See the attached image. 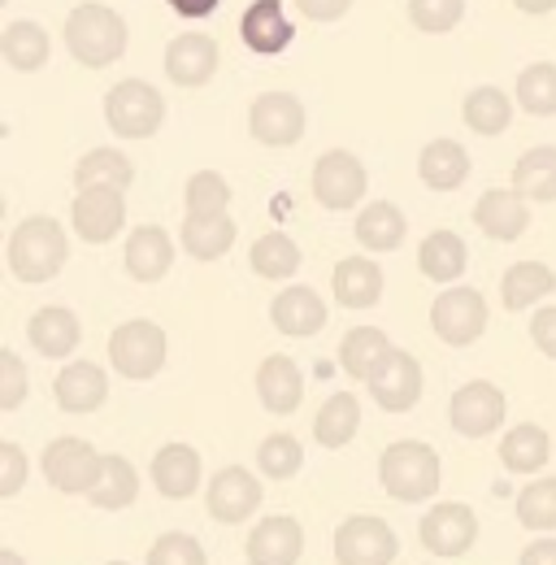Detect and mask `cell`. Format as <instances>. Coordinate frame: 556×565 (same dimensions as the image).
<instances>
[{
  "instance_id": "35",
  "label": "cell",
  "mask_w": 556,
  "mask_h": 565,
  "mask_svg": "<svg viewBox=\"0 0 556 565\" xmlns=\"http://www.w3.org/2000/svg\"><path fill=\"white\" fill-rule=\"evenodd\" d=\"M461 118H466V127L474 131V136H504L509 131V122H513V100L500 92V87H474L470 96H466V105H461Z\"/></svg>"
},
{
  "instance_id": "22",
  "label": "cell",
  "mask_w": 556,
  "mask_h": 565,
  "mask_svg": "<svg viewBox=\"0 0 556 565\" xmlns=\"http://www.w3.org/2000/svg\"><path fill=\"white\" fill-rule=\"evenodd\" d=\"M26 340L35 344V353L40 356L62 361V356H70L74 349H78L83 327H78L74 309H66V305H44V309L31 313V322H26Z\"/></svg>"
},
{
  "instance_id": "10",
  "label": "cell",
  "mask_w": 556,
  "mask_h": 565,
  "mask_svg": "<svg viewBox=\"0 0 556 565\" xmlns=\"http://www.w3.org/2000/svg\"><path fill=\"white\" fill-rule=\"evenodd\" d=\"M370 396L378 409L387 414H409L417 401H421V365L414 353L405 349H392V353L378 361V370L365 379Z\"/></svg>"
},
{
  "instance_id": "20",
  "label": "cell",
  "mask_w": 556,
  "mask_h": 565,
  "mask_svg": "<svg viewBox=\"0 0 556 565\" xmlns=\"http://www.w3.org/2000/svg\"><path fill=\"white\" fill-rule=\"evenodd\" d=\"M270 322H275V331H282V335L304 340V335H318L327 327V305H322V296L313 287L296 282V287H287V291L275 296Z\"/></svg>"
},
{
  "instance_id": "14",
  "label": "cell",
  "mask_w": 556,
  "mask_h": 565,
  "mask_svg": "<svg viewBox=\"0 0 556 565\" xmlns=\"http://www.w3.org/2000/svg\"><path fill=\"white\" fill-rule=\"evenodd\" d=\"M448 423L466 439H483V435H491L495 426L504 423V392L495 383H487V379L466 383L448 401Z\"/></svg>"
},
{
  "instance_id": "39",
  "label": "cell",
  "mask_w": 556,
  "mask_h": 565,
  "mask_svg": "<svg viewBox=\"0 0 556 565\" xmlns=\"http://www.w3.org/2000/svg\"><path fill=\"white\" fill-rule=\"evenodd\" d=\"M139 495V475L136 466L127 461V457H118V452H109L105 457V470H100V483L92 488V504L96 509H127V504H136Z\"/></svg>"
},
{
  "instance_id": "1",
  "label": "cell",
  "mask_w": 556,
  "mask_h": 565,
  "mask_svg": "<svg viewBox=\"0 0 556 565\" xmlns=\"http://www.w3.org/2000/svg\"><path fill=\"white\" fill-rule=\"evenodd\" d=\"M70 257L66 226L49 213H35L13 226L9 235V270L18 282H49L62 275Z\"/></svg>"
},
{
  "instance_id": "16",
  "label": "cell",
  "mask_w": 556,
  "mask_h": 565,
  "mask_svg": "<svg viewBox=\"0 0 556 565\" xmlns=\"http://www.w3.org/2000/svg\"><path fill=\"white\" fill-rule=\"evenodd\" d=\"M474 226L495 244H513L531 226V201L513 188H491L474 201Z\"/></svg>"
},
{
  "instance_id": "53",
  "label": "cell",
  "mask_w": 556,
  "mask_h": 565,
  "mask_svg": "<svg viewBox=\"0 0 556 565\" xmlns=\"http://www.w3.org/2000/svg\"><path fill=\"white\" fill-rule=\"evenodd\" d=\"M522 13H531V18H539V13H553L556 0H513Z\"/></svg>"
},
{
  "instance_id": "3",
  "label": "cell",
  "mask_w": 556,
  "mask_h": 565,
  "mask_svg": "<svg viewBox=\"0 0 556 565\" xmlns=\"http://www.w3.org/2000/svg\"><path fill=\"white\" fill-rule=\"evenodd\" d=\"M378 483L400 504H417L439 492V452L421 439H396L378 457Z\"/></svg>"
},
{
  "instance_id": "44",
  "label": "cell",
  "mask_w": 556,
  "mask_h": 565,
  "mask_svg": "<svg viewBox=\"0 0 556 565\" xmlns=\"http://www.w3.org/2000/svg\"><path fill=\"white\" fill-rule=\"evenodd\" d=\"M517 522L526 531H556V479H535L517 495Z\"/></svg>"
},
{
  "instance_id": "48",
  "label": "cell",
  "mask_w": 556,
  "mask_h": 565,
  "mask_svg": "<svg viewBox=\"0 0 556 565\" xmlns=\"http://www.w3.org/2000/svg\"><path fill=\"white\" fill-rule=\"evenodd\" d=\"M26 470H31L26 452H22L13 439H4V444H0V495H4V500L22 492V483H26Z\"/></svg>"
},
{
  "instance_id": "33",
  "label": "cell",
  "mask_w": 556,
  "mask_h": 565,
  "mask_svg": "<svg viewBox=\"0 0 556 565\" xmlns=\"http://www.w3.org/2000/svg\"><path fill=\"white\" fill-rule=\"evenodd\" d=\"M548 457H553V435L535 423L513 426V430L500 439V461H504V470H513V475H535V470L548 466Z\"/></svg>"
},
{
  "instance_id": "50",
  "label": "cell",
  "mask_w": 556,
  "mask_h": 565,
  "mask_svg": "<svg viewBox=\"0 0 556 565\" xmlns=\"http://www.w3.org/2000/svg\"><path fill=\"white\" fill-rule=\"evenodd\" d=\"M296 9L309 18V22H335L352 9V0H296Z\"/></svg>"
},
{
  "instance_id": "18",
  "label": "cell",
  "mask_w": 556,
  "mask_h": 565,
  "mask_svg": "<svg viewBox=\"0 0 556 565\" xmlns=\"http://www.w3.org/2000/svg\"><path fill=\"white\" fill-rule=\"evenodd\" d=\"M300 553H304V531L287 513L261 518L248 535V562L253 565H296Z\"/></svg>"
},
{
  "instance_id": "40",
  "label": "cell",
  "mask_w": 556,
  "mask_h": 565,
  "mask_svg": "<svg viewBox=\"0 0 556 565\" xmlns=\"http://www.w3.org/2000/svg\"><path fill=\"white\" fill-rule=\"evenodd\" d=\"M253 270L261 275V279H291L296 270H300V248H296V239L291 235H282V231H270V235H261L257 244H253Z\"/></svg>"
},
{
  "instance_id": "9",
  "label": "cell",
  "mask_w": 556,
  "mask_h": 565,
  "mask_svg": "<svg viewBox=\"0 0 556 565\" xmlns=\"http://www.w3.org/2000/svg\"><path fill=\"white\" fill-rule=\"evenodd\" d=\"M365 183H370V179H365V166H361L348 148L322 152L318 166H313V179H309L313 201H318L322 210H352V205H361Z\"/></svg>"
},
{
  "instance_id": "13",
  "label": "cell",
  "mask_w": 556,
  "mask_h": 565,
  "mask_svg": "<svg viewBox=\"0 0 556 565\" xmlns=\"http://www.w3.org/2000/svg\"><path fill=\"white\" fill-rule=\"evenodd\" d=\"M74 235L87 244H109L127 226V201L118 188H83L70 205Z\"/></svg>"
},
{
  "instance_id": "41",
  "label": "cell",
  "mask_w": 556,
  "mask_h": 565,
  "mask_svg": "<svg viewBox=\"0 0 556 565\" xmlns=\"http://www.w3.org/2000/svg\"><path fill=\"white\" fill-rule=\"evenodd\" d=\"M517 100L526 114L535 118H553L556 114V66L553 62H535L517 74Z\"/></svg>"
},
{
  "instance_id": "42",
  "label": "cell",
  "mask_w": 556,
  "mask_h": 565,
  "mask_svg": "<svg viewBox=\"0 0 556 565\" xmlns=\"http://www.w3.org/2000/svg\"><path fill=\"white\" fill-rule=\"evenodd\" d=\"M257 466H261V475L266 479H291V475H300V466H304V448H300V439L296 435H266L261 439V448H257Z\"/></svg>"
},
{
  "instance_id": "8",
  "label": "cell",
  "mask_w": 556,
  "mask_h": 565,
  "mask_svg": "<svg viewBox=\"0 0 556 565\" xmlns=\"http://www.w3.org/2000/svg\"><path fill=\"white\" fill-rule=\"evenodd\" d=\"M396 553H400L396 531L374 513H356V518L340 522V531H335V562L340 565H392Z\"/></svg>"
},
{
  "instance_id": "43",
  "label": "cell",
  "mask_w": 556,
  "mask_h": 565,
  "mask_svg": "<svg viewBox=\"0 0 556 565\" xmlns=\"http://www.w3.org/2000/svg\"><path fill=\"white\" fill-rule=\"evenodd\" d=\"M183 205L192 217H217L231 205V183L217 174V170H201L188 179V192H183Z\"/></svg>"
},
{
  "instance_id": "32",
  "label": "cell",
  "mask_w": 556,
  "mask_h": 565,
  "mask_svg": "<svg viewBox=\"0 0 556 565\" xmlns=\"http://www.w3.org/2000/svg\"><path fill=\"white\" fill-rule=\"evenodd\" d=\"M466 262H470V253L457 231H430L417 248V266L430 282H457L466 275Z\"/></svg>"
},
{
  "instance_id": "36",
  "label": "cell",
  "mask_w": 556,
  "mask_h": 565,
  "mask_svg": "<svg viewBox=\"0 0 556 565\" xmlns=\"http://www.w3.org/2000/svg\"><path fill=\"white\" fill-rule=\"evenodd\" d=\"M513 192H522L526 201H556V148L539 143L531 152L517 157L513 166Z\"/></svg>"
},
{
  "instance_id": "54",
  "label": "cell",
  "mask_w": 556,
  "mask_h": 565,
  "mask_svg": "<svg viewBox=\"0 0 556 565\" xmlns=\"http://www.w3.org/2000/svg\"><path fill=\"white\" fill-rule=\"evenodd\" d=\"M0 565H26V562H22L13 548H4V553H0Z\"/></svg>"
},
{
  "instance_id": "23",
  "label": "cell",
  "mask_w": 556,
  "mask_h": 565,
  "mask_svg": "<svg viewBox=\"0 0 556 565\" xmlns=\"http://www.w3.org/2000/svg\"><path fill=\"white\" fill-rule=\"evenodd\" d=\"M257 396L270 414H296L304 401V374L287 353H270L257 370Z\"/></svg>"
},
{
  "instance_id": "47",
  "label": "cell",
  "mask_w": 556,
  "mask_h": 565,
  "mask_svg": "<svg viewBox=\"0 0 556 565\" xmlns=\"http://www.w3.org/2000/svg\"><path fill=\"white\" fill-rule=\"evenodd\" d=\"M26 401V365H22V356L18 353H0V409L9 414V409H18Z\"/></svg>"
},
{
  "instance_id": "25",
  "label": "cell",
  "mask_w": 556,
  "mask_h": 565,
  "mask_svg": "<svg viewBox=\"0 0 556 565\" xmlns=\"http://www.w3.org/2000/svg\"><path fill=\"white\" fill-rule=\"evenodd\" d=\"M174 266V239L165 226H136L127 239V275L136 282H157Z\"/></svg>"
},
{
  "instance_id": "15",
  "label": "cell",
  "mask_w": 556,
  "mask_h": 565,
  "mask_svg": "<svg viewBox=\"0 0 556 565\" xmlns=\"http://www.w3.org/2000/svg\"><path fill=\"white\" fill-rule=\"evenodd\" d=\"M209 518H217L222 526H235L244 518H253L261 509V483L244 470V466H226L209 479Z\"/></svg>"
},
{
  "instance_id": "31",
  "label": "cell",
  "mask_w": 556,
  "mask_h": 565,
  "mask_svg": "<svg viewBox=\"0 0 556 565\" xmlns=\"http://www.w3.org/2000/svg\"><path fill=\"white\" fill-rule=\"evenodd\" d=\"M131 183H136V166H131V157L122 148H92L74 166V188L78 192L83 188H118V192H127Z\"/></svg>"
},
{
  "instance_id": "7",
  "label": "cell",
  "mask_w": 556,
  "mask_h": 565,
  "mask_svg": "<svg viewBox=\"0 0 556 565\" xmlns=\"http://www.w3.org/2000/svg\"><path fill=\"white\" fill-rule=\"evenodd\" d=\"M430 327H435V335H439L443 344H452V349L474 344L487 331L483 291H474V287H448V291H439L435 305H430Z\"/></svg>"
},
{
  "instance_id": "12",
  "label": "cell",
  "mask_w": 556,
  "mask_h": 565,
  "mask_svg": "<svg viewBox=\"0 0 556 565\" xmlns=\"http://www.w3.org/2000/svg\"><path fill=\"white\" fill-rule=\"evenodd\" d=\"M479 540V518L470 504L461 500H448V504H435L426 518H421V544L426 553L435 557H466Z\"/></svg>"
},
{
  "instance_id": "45",
  "label": "cell",
  "mask_w": 556,
  "mask_h": 565,
  "mask_svg": "<svg viewBox=\"0 0 556 565\" xmlns=\"http://www.w3.org/2000/svg\"><path fill=\"white\" fill-rule=\"evenodd\" d=\"M466 18V0H409V22L421 35H443Z\"/></svg>"
},
{
  "instance_id": "52",
  "label": "cell",
  "mask_w": 556,
  "mask_h": 565,
  "mask_svg": "<svg viewBox=\"0 0 556 565\" xmlns=\"http://www.w3.org/2000/svg\"><path fill=\"white\" fill-rule=\"evenodd\" d=\"M179 18H209L213 9H217V0H165Z\"/></svg>"
},
{
  "instance_id": "29",
  "label": "cell",
  "mask_w": 556,
  "mask_h": 565,
  "mask_svg": "<svg viewBox=\"0 0 556 565\" xmlns=\"http://www.w3.org/2000/svg\"><path fill=\"white\" fill-rule=\"evenodd\" d=\"M331 287L344 309H374L383 300V270L370 257H344L331 275Z\"/></svg>"
},
{
  "instance_id": "6",
  "label": "cell",
  "mask_w": 556,
  "mask_h": 565,
  "mask_svg": "<svg viewBox=\"0 0 556 565\" xmlns=\"http://www.w3.org/2000/svg\"><path fill=\"white\" fill-rule=\"evenodd\" d=\"M44 479L66 495H92V488L100 483V470H105V457L87 444V439H53L44 448V461H40Z\"/></svg>"
},
{
  "instance_id": "4",
  "label": "cell",
  "mask_w": 556,
  "mask_h": 565,
  "mask_svg": "<svg viewBox=\"0 0 556 565\" xmlns=\"http://www.w3.org/2000/svg\"><path fill=\"white\" fill-rule=\"evenodd\" d=\"M105 122L122 140H152L161 131V122H165V100H161V92L152 83L122 78L105 96Z\"/></svg>"
},
{
  "instance_id": "28",
  "label": "cell",
  "mask_w": 556,
  "mask_h": 565,
  "mask_svg": "<svg viewBox=\"0 0 556 565\" xmlns=\"http://www.w3.org/2000/svg\"><path fill=\"white\" fill-rule=\"evenodd\" d=\"M49 53H53L49 31H44L40 22H31V18L9 22V26H4V35H0V57H4L18 74L44 71V66H49Z\"/></svg>"
},
{
  "instance_id": "24",
  "label": "cell",
  "mask_w": 556,
  "mask_h": 565,
  "mask_svg": "<svg viewBox=\"0 0 556 565\" xmlns=\"http://www.w3.org/2000/svg\"><path fill=\"white\" fill-rule=\"evenodd\" d=\"M152 483L165 500H188L201 488V452L192 444H165L152 457Z\"/></svg>"
},
{
  "instance_id": "46",
  "label": "cell",
  "mask_w": 556,
  "mask_h": 565,
  "mask_svg": "<svg viewBox=\"0 0 556 565\" xmlns=\"http://www.w3.org/2000/svg\"><path fill=\"white\" fill-rule=\"evenodd\" d=\"M148 565H209V557L201 540H192L183 531H170L148 548Z\"/></svg>"
},
{
  "instance_id": "51",
  "label": "cell",
  "mask_w": 556,
  "mask_h": 565,
  "mask_svg": "<svg viewBox=\"0 0 556 565\" xmlns=\"http://www.w3.org/2000/svg\"><path fill=\"white\" fill-rule=\"evenodd\" d=\"M517 565H556V540H535L531 548H522Z\"/></svg>"
},
{
  "instance_id": "49",
  "label": "cell",
  "mask_w": 556,
  "mask_h": 565,
  "mask_svg": "<svg viewBox=\"0 0 556 565\" xmlns=\"http://www.w3.org/2000/svg\"><path fill=\"white\" fill-rule=\"evenodd\" d=\"M531 340H535V349H539V353L556 361V305L539 309V313L531 318Z\"/></svg>"
},
{
  "instance_id": "21",
  "label": "cell",
  "mask_w": 556,
  "mask_h": 565,
  "mask_svg": "<svg viewBox=\"0 0 556 565\" xmlns=\"http://www.w3.org/2000/svg\"><path fill=\"white\" fill-rule=\"evenodd\" d=\"M239 35H244V44L253 53L275 57V53H282L296 40V26L287 22V13H282L278 0H253L244 9V18H239Z\"/></svg>"
},
{
  "instance_id": "38",
  "label": "cell",
  "mask_w": 556,
  "mask_h": 565,
  "mask_svg": "<svg viewBox=\"0 0 556 565\" xmlns=\"http://www.w3.org/2000/svg\"><path fill=\"white\" fill-rule=\"evenodd\" d=\"M356 426H361V401L352 392H335L313 418V439L322 448H344L348 439L356 435Z\"/></svg>"
},
{
  "instance_id": "55",
  "label": "cell",
  "mask_w": 556,
  "mask_h": 565,
  "mask_svg": "<svg viewBox=\"0 0 556 565\" xmlns=\"http://www.w3.org/2000/svg\"><path fill=\"white\" fill-rule=\"evenodd\" d=\"M109 565H127V562H109Z\"/></svg>"
},
{
  "instance_id": "11",
  "label": "cell",
  "mask_w": 556,
  "mask_h": 565,
  "mask_svg": "<svg viewBox=\"0 0 556 565\" xmlns=\"http://www.w3.org/2000/svg\"><path fill=\"white\" fill-rule=\"evenodd\" d=\"M248 131L266 148H291L304 136V105L291 92H261L248 109Z\"/></svg>"
},
{
  "instance_id": "19",
  "label": "cell",
  "mask_w": 556,
  "mask_h": 565,
  "mask_svg": "<svg viewBox=\"0 0 556 565\" xmlns=\"http://www.w3.org/2000/svg\"><path fill=\"white\" fill-rule=\"evenodd\" d=\"M53 396L66 414H96L109 401V379L96 361H70L53 379Z\"/></svg>"
},
{
  "instance_id": "27",
  "label": "cell",
  "mask_w": 556,
  "mask_h": 565,
  "mask_svg": "<svg viewBox=\"0 0 556 565\" xmlns=\"http://www.w3.org/2000/svg\"><path fill=\"white\" fill-rule=\"evenodd\" d=\"M235 235H239V226H235L231 213H217V217H192L188 213L183 231H179V244L196 262H217V257H226L235 248Z\"/></svg>"
},
{
  "instance_id": "30",
  "label": "cell",
  "mask_w": 556,
  "mask_h": 565,
  "mask_svg": "<svg viewBox=\"0 0 556 565\" xmlns=\"http://www.w3.org/2000/svg\"><path fill=\"white\" fill-rule=\"evenodd\" d=\"M405 235H409V222L392 201H374L356 213V244L365 253H396Z\"/></svg>"
},
{
  "instance_id": "37",
  "label": "cell",
  "mask_w": 556,
  "mask_h": 565,
  "mask_svg": "<svg viewBox=\"0 0 556 565\" xmlns=\"http://www.w3.org/2000/svg\"><path fill=\"white\" fill-rule=\"evenodd\" d=\"M392 353V340L378 327H352L340 340V365L348 370V379H370L378 370V361Z\"/></svg>"
},
{
  "instance_id": "2",
  "label": "cell",
  "mask_w": 556,
  "mask_h": 565,
  "mask_svg": "<svg viewBox=\"0 0 556 565\" xmlns=\"http://www.w3.org/2000/svg\"><path fill=\"white\" fill-rule=\"evenodd\" d=\"M66 49H70V57H74L78 66H87V71L114 66V62L127 53V22H122V13L109 9V4H96V0L70 9Z\"/></svg>"
},
{
  "instance_id": "5",
  "label": "cell",
  "mask_w": 556,
  "mask_h": 565,
  "mask_svg": "<svg viewBox=\"0 0 556 565\" xmlns=\"http://www.w3.org/2000/svg\"><path fill=\"white\" fill-rule=\"evenodd\" d=\"M165 353H170L165 349V331L157 322H148V318H131V322H122L109 335V361H114V370L122 379H136V383L157 379L161 365H165Z\"/></svg>"
},
{
  "instance_id": "17",
  "label": "cell",
  "mask_w": 556,
  "mask_h": 565,
  "mask_svg": "<svg viewBox=\"0 0 556 565\" xmlns=\"http://www.w3.org/2000/svg\"><path fill=\"white\" fill-rule=\"evenodd\" d=\"M217 40L201 35V31H188L179 40L165 44V78L179 83V87H205L209 78L217 74Z\"/></svg>"
},
{
  "instance_id": "34",
  "label": "cell",
  "mask_w": 556,
  "mask_h": 565,
  "mask_svg": "<svg viewBox=\"0 0 556 565\" xmlns=\"http://www.w3.org/2000/svg\"><path fill=\"white\" fill-rule=\"evenodd\" d=\"M556 291V275L544 266V262H517V266H509L504 270V279H500V300H504V309H531L535 300H544V296H553Z\"/></svg>"
},
{
  "instance_id": "26",
  "label": "cell",
  "mask_w": 556,
  "mask_h": 565,
  "mask_svg": "<svg viewBox=\"0 0 556 565\" xmlns=\"http://www.w3.org/2000/svg\"><path fill=\"white\" fill-rule=\"evenodd\" d=\"M417 174L430 192H457L470 179V152L457 140H430L417 157Z\"/></svg>"
}]
</instances>
